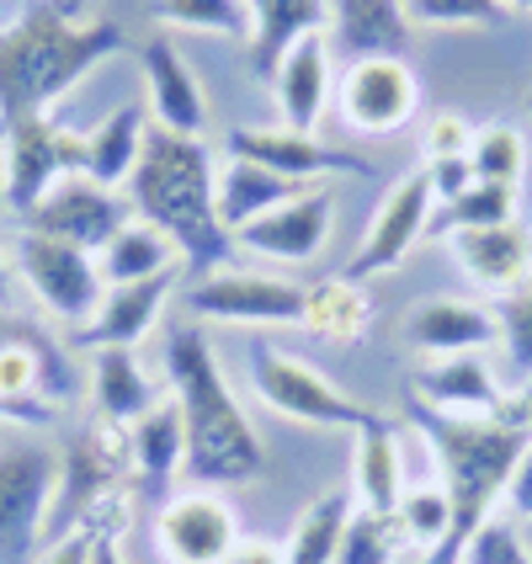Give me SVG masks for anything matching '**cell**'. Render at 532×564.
<instances>
[{
  "instance_id": "44dd1931",
  "label": "cell",
  "mask_w": 532,
  "mask_h": 564,
  "mask_svg": "<svg viewBox=\"0 0 532 564\" xmlns=\"http://www.w3.org/2000/svg\"><path fill=\"white\" fill-rule=\"evenodd\" d=\"M171 278H176V272H160V278L118 282V288H107V293H101V304H96V314L80 325L75 346H86V351L133 346L144 330H150V325H155L160 304H165V293H171Z\"/></svg>"
},
{
  "instance_id": "7bdbcfd3",
  "label": "cell",
  "mask_w": 532,
  "mask_h": 564,
  "mask_svg": "<svg viewBox=\"0 0 532 564\" xmlns=\"http://www.w3.org/2000/svg\"><path fill=\"white\" fill-rule=\"evenodd\" d=\"M506 511H511L517 522H532V447L522 453V464H517L511 485H506Z\"/></svg>"
},
{
  "instance_id": "4dcf8cb0",
  "label": "cell",
  "mask_w": 532,
  "mask_h": 564,
  "mask_svg": "<svg viewBox=\"0 0 532 564\" xmlns=\"http://www.w3.org/2000/svg\"><path fill=\"white\" fill-rule=\"evenodd\" d=\"M304 325L319 330V336H330V341H341V346H357L368 336V325H373V299L341 272V278L310 288V314H304Z\"/></svg>"
},
{
  "instance_id": "cb8c5ba5",
  "label": "cell",
  "mask_w": 532,
  "mask_h": 564,
  "mask_svg": "<svg viewBox=\"0 0 532 564\" xmlns=\"http://www.w3.org/2000/svg\"><path fill=\"white\" fill-rule=\"evenodd\" d=\"M144 133H150L144 107L128 101V107H118V112H107V118L80 139V176H91L96 187H107V192L128 187L133 165H139V155H144Z\"/></svg>"
},
{
  "instance_id": "db71d44e",
  "label": "cell",
  "mask_w": 532,
  "mask_h": 564,
  "mask_svg": "<svg viewBox=\"0 0 532 564\" xmlns=\"http://www.w3.org/2000/svg\"><path fill=\"white\" fill-rule=\"evenodd\" d=\"M528 11H532V6H528Z\"/></svg>"
},
{
  "instance_id": "f907efd6",
  "label": "cell",
  "mask_w": 532,
  "mask_h": 564,
  "mask_svg": "<svg viewBox=\"0 0 532 564\" xmlns=\"http://www.w3.org/2000/svg\"><path fill=\"white\" fill-rule=\"evenodd\" d=\"M501 6H532V0H501Z\"/></svg>"
},
{
  "instance_id": "6da1fadb",
  "label": "cell",
  "mask_w": 532,
  "mask_h": 564,
  "mask_svg": "<svg viewBox=\"0 0 532 564\" xmlns=\"http://www.w3.org/2000/svg\"><path fill=\"white\" fill-rule=\"evenodd\" d=\"M123 43L118 22L75 17L64 0H32L0 28V139L17 118H37Z\"/></svg>"
},
{
  "instance_id": "ba28073f",
  "label": "cell",
  "mask_w": 532,
  "mask_h": 564,
  "mask_svg": "<svg viewBox=\"0 0 532 564\" xmlns=\"http://www.w3.org/2000/svg\"><path fill=\"white\" fill-rule=\"evenodd\" d=\"M17 272L32 288V299L54 319H69V325H86L96 304H101V293H107L91 251L48 240V235H32V229L17 235Z\"/></svg>"
},
{
  "instance_id": "1f68e13d",
  "label": "cell",
  "mask_w": 532,
  "mask_h": 564,
  "mask_svg": "<svg viewBox=\"0 0 532 564\" xmlns=\"http://www.w3.org/2000/svg\"><path fill=\"white\" fill-rule=\"evenodd\" d=\"M346 522H351V496L346 490H330L310 501V511L298 517L293 528V543H287V564H336L341 554V538H346Z\"/></svg>"
},
{
  "instance_id": "83f0119b",
  "label": "cell",
  "mask_w": 532,
  "mask_h": 564,
  "mask_svg": "<svg viewBox=\"0 0 532 564\" xmlns=\"http://www.w3.org/2000/svg\"><path fill=\"white\" fill-rule=\"evenodd\" d=\"M251 11V64L256 75H272L293 43L319 32L330 0H246Z\"/></svg>"
},
{
  "instance_id": "8d00e7d4",
  "label": "cell",
  "mask_w": 532,
  "mask_h": 564,
  "mask_svg": "<svg viewBox=\"0 0 532 564\" xmlns=\"http://www.w3.org/2000/svg\"><path fill=\"white\" fill-rule=\"evenodd\" d=\"M394 517H400V528H405V543L415 549H437L447 528H453V511H447V490L442 485H421V490H405L400 506H394Z\"/></svg>"
},
{
  "instance_id": "2e32d148",
  "label": "cell",
  "mask_w": 532,
  "mask_h": 564,
  "mask_svg": "<svg viewBox=\"0 0 532 564\" xmlns=\"http://www.w3.org/2000/svg\"><path fill=\"white\" fill-rule=\"evenodd\" d=\"M330 214H336V197L325 187H310V192H298L293 203H282L272 214H261L256 224H246L235 240H240L246 251L267 256V261L298 267V261L319 256L325 235H330Z\"/></svg>"
},
{
  "instance_id": "ffe728a7",
  "label": "cell",
  "mask_w": 532,
  "mask_h": 564,
  "mask_svg": "<svg viewBox=\"0 0 532 564\" xmlns=\"http://www.w3.org/2000/svg\"><path fill=\"white\" fill-rule=\"evenodd\" d=\"M405 341L432 362V357H469L479 346L501 341V319L464 299H432L405 319Z\"/></svg>"
},
{
  "instance_id": "8fae6325",
  "label": "cell",
  "mask_w": 532,
  "mask_h": 564,
  "mask_svg": "<svg viewBox=\"0 0 532 564\" xmlns=\"http://www.w3.org/2000/svg\"><path fill=\"white\" fill-rule=\"evenodd\" d=\"M432 203H437V192H432V176H426V171H410L405 182H394V192L378 203V214H373V224H368L357 256L346 261V278L368 282V278L394 272V267L415 251V240L432 229Z\"/></svg>"
},
{
  "instance_id": "603a6c76",
  "label": "cell",
  "mask_w": 532,
  "mask_h": 564,
  "mask_svg": "<svg viewBox=\"0 0 532 564\" xmlns=\"http://www.w3.org/2000/svg\"><path fill=\"white\" fill-rule=\"evenodd\" d=\"M128 442H133V479H139V490L150 501H160L171 490L176 469L187 464V432H182L176 400H160L150 415H139L128 426Z\"/></svg>"
},
{
  "instance_id": "7dc6e473",
  "label": "cell",
  "mask_w": 532,
  "mask_h": 564,
  "mask_svg": "<svg viewBox=\"0 0 532 564\" xmlns=\"http://www.w3.org/2000/svg\"><path fill=\"white\" fill-rule=\"evenodd\" d=\"M511 410L522 415V426H528V432H532V383H528V389H522V394H517V400H511Z\"/></svg>"
},
{
  "instance_id": "5bb4252c",
  "label": "cell",
  "mask_w": 532,
  "mask_h": 564,
  "mask_svg": "<svg viewBox=\"0 0 532 564\" xmlns=\"http://www.w3.org/2000/svg\"><path fill=\"white\" fill-rule=\"evenodd\" d=\"M229 155L267 165V171H278L287 182H304V187H319V176H336V171L373 176V160L330 150V144H319L314 133H298V128H235L229 133Z\"/></svg>"
},
{
  "instance_id": "f546056e",
  "label": "cell",
  "mask_w": 532,
  "mask_h": 564,
  "mask_svg": "<svg viewBox=\"0 0 532 564\" xmlns=\"http://www.w3.org/2000/svg\"><path fill=\"white\" fill-rule=\"evenodd\" d=\"M160 405L155 383L144 373V362L133 357V346H107L96 351V410L101 421H118V426H133L139 415H150Z\"/></svg>"
},
{
  "instance_id": "4fadbf2b",
  "label": "cell",
  "mask_w": 532,
  "mask_h": 564,
  "mask_svg": "<svg viewBox=\"0 0 532 564\" xmlns=\"http://www.w3.org/2000/svg\"><path fill=\"white\" fill-rule=\"evenodd\" d=\"M155 543L171 564H224L229 549L240 543V528H235L229 501L214 496L208 485H197V490H182V496L160 501Z\"/></svg>"
},
{
  "instance_id": "52a82bcc",
  "label": "cell",
  "mask_w": 532,
  "mask_h": 564,
  "mask_svg": "<svg viewBox=\"0 0 532 564\" xmlns=\"http://www.w3.org/2000/svg\"><path fill=\"white\" fill-rule=\"evenodd\" d=\"M80 171V139L59 128L48 112L17 118L6 128V165H0V197L17 219H28L32 208L59 187L64 176Z\"/></svg>"
},
{
  "instance_id": "bcb514c9",
  "label": "cell",
  "mask_w": 532,
  "mask_h": 564,
  "mask_svg": "<svg viewBox=\"0 0 532 564\" xmlns=\"http://www.w3.org/2000/svg\"><path fill=\"white\" fill-rule=\"evenodd\" d=\"M91 564H128L123 549H118V533H96L91 543Z\"/></svg>"
},
{
  "instance_id": "484cf974",
  "label": "cell",
  "mask_w": 532,
  "mask_h": 564,
  "mask_svg": "<svg viewBox=\"0 0 532 564\" xmlns=\"http://www.w3.org/2000/svg\"><path fill=\"white\" fill-rule=\"evenodd\" d=\"M351 485L362 511H394L405 496V453H400V432L383 415L378 426L357 432V453H351Z\"/></svg>"
},
{
  "instance_id": "e575fe53",
  "label": "cell",
  "mask_w": 532,
  "mask_h": 564,
  "mask_svg": "<svg viewBox=\"0 0 532 564\" xmlns=\"http://www.w3.org/2000/svg\"><path fill=\"white\" fill-rule=\"evenodd\" d=\"M469 165L479 182H501V187H517L522 182V171H528V139L517 133V128L506 123H490L479 139H474L469 150Z\"/></svg>"
},
{
  "instance_id": "277c9868",
  "label": "cell",
  "mask_w": 532,
  "mask_h": 564,
  "mask_svg": "<svg viewBox=\"0 0 532 564\" xmlns=\"http://www.w3.org/2000/svg\"><path fill=\"white\" fill-rule=\"evenodd\" d=\"M128 203L144 224L171 235L187 261L219 267L229 256V229L219 224V165L203 139L150 128L144 155L128 176Z\"/></svg>"
},
{
  "instance_id": "816d5d0a",
  "label": "cell",
  "mask_w": 532,
  "mask_h": 564,
  "mask_svg": "<svg viewBox=\"0 0 532 564\" xmlns=\"http://www.w3.org/2000/svg\"><path fill=\"white\" fill-rule=\"evenodd\" d=\"M64 6H86V0H64Z\"/></svg>"
},
{
  "instance_id": "ee69618b",
  "label": "cell",
  "mask_w": 532,
  "mask_h": 564,
  "mask_svg": "<svg viewBox=\"0 0 532 564\" xmlns=\"http://www.w3.org/2000/svg\"><path fill=\"white\" fill-rule=\"evenodd\" d=\"M91 543H96L91 528H75V533H64L59 543L43 554V564H91Z\"/></svg>"
},
{
  "instance_id": "f1b7e54d",
  "label": "cell",
  "mask_w": 532,
  "mask_h": 564,
  "mask_svg": "<svg viewBox=\"0 0 532 564\" xmlns=\"http://www.w3.org/2000/svg\"><path fill=\"white\" fill-rule=\"evenodd\" d=\"M176 240L160 235L155 224L144 219H128L101 251H96V267H101V282L118 288V282H144V278H160V272H176Z\"/></svg>"
},
{
  "instance_id": "3957f363",
  "label": "cell",
  "mask_w": 532,
  "mask_h": 564,
  "mask_svg": "<svg viewBox=\"0 0 532 564\" xmlns=\"http://www.w3.org/2000/svg\"><path fill=\"white\" fill-rule=\"evenodd\" d=\"M165 373L171 400L182 410L187 432V474L197 485H251L267 474V447L256 437L246 405L235 400L229 378L219 368V351L203 330H171L165 341Z\"/></svg>"
},
{
  "instance_id": "5b68a950",
  "label": "cell",
  "mask_w": 532,
  "mask_h": 564,
  "mask_svg": "<svg viewBox=\"0 0 532 564\" xmlns=\"http://www.w3.org/2000/svg\"><path fill=\"white\" fill-rule=\"evenodd\" d=\"M251 383L278 415L304 421V426H346V432H362V426H378V421H383L378 410L357 405L351 394H341V389L319 373V368H310L304 357L278 351L272 341H251Z\"/></svg>"
},
{
  "instance_id": "f6af8a7d",
  "label": "cell",
  "mask_w": 532,
  "mask_h": 564,
  "mask_svg": "<svg viewBox=\"0 0 532 564\" xmlns=\"http://www.w3.org/2000/svg\"><path fill=\"white\" fill-rule=\"evenodd\" d=\"M224 564H287V560H282V549L261 543V538H240V543L229 549V560Z\"/></svg>"
},
{
  "instance_id": "d4e9b609",
  "label": "cell",
  "mask_w": 532,
  "mask_h": 564,
  "mask_svg": "<svg viewBox=\"0 0 532 564\" xmlns=\"http://www.w3.org/2000/svg\"><path fill=\"white\" fill-rule=\"evenodd\" d=\"M336 6V48L346 59H383L410 43L405 0H330Z\"/></svg>"
},
{
  "instance_id": "ab89813d",
  "label": "cell",
  "mask_w": 532,
  "mask_h": 564,
  "mask_svg": "<svg viewBox=\"0 0 532 564\" xmlns=\"http://www.w3.org/2000/svg\"><path fill=\"white\" fill-rule=\"evenodd\" d=\"M464 564H532V554H528V543H522V533H517L506 517H490V522L469 538Z\"/></svg>"
},
{
  "instance_id": "836d02e7",
  "label": "cell",
  "mask_w": 532,
  "mask_h": 564,
  "mask_svg": "<svg viewBox=\"0 0 532 564\" xmlns=\"http://www.w3.org/2000/svg\"><path fill=\"white\" fill-rule=\"evenodd\" d=\"M405 549V528L394 511H351L336 564H394Z\"/></svg>"
},
{
  "instance_id": "b9f144b4",
  "label": "cell",
  "mask_w": 532,
  "mask_h": 564,
  "mask_svg": "<svg viewBox=\"0 0 532 564\" xmlns=\"http://www.w3.org/2000/svg\"><path fill=\"white\" fill-rule=\"evenodd\" d=\"M426 176H432V192H437L442 203H453V197H464V192L479 182L474 176V165H469V155H453V160H432L426 165Z\"/></svg>"
},
{
  "instance_id": "4316f807",
  "label": "cell",
  "mask_w": 532,
  "mask_h": 564,
  "mask_svg": "<svg viewBox=\"0 0 532 564\" xmlns=\"http://www.w3.org/2000/svg\"><path fill=\"white\" fill-rule=\"evenodd\" d=\"M298 192H310L304 182H287L267 165H251V160H235L219 165V224L229 235H240L246 224H256L261 214H272L282 203H293Z\"/></svg>"
},
{
  "instance_id": "d6a6232c",
  "label": "cell",
  "mask_w": 532,
  "mask_h": 564,
  "mask_svg": "<svg viewBox=\"0 0 532 564\" xmlns=\"http://www.w3.org/2000/svg\"><path fill=\"white\" fill-rule=\"evenodd\" d=\"M517 219V187L501 182H474L464 197L442 203V214L432 219V235H464V229H496V224Z\"/></svg>"
},
{
  "instance_id": "f5cc1de1",
  "label": "cell",
  "mask_w": 532,
  "mask_h": 564,
  "mask_svg": "<svg viewBox=\"0 0 532 564\" xmlns=\"http://www.w3.org/2000/svg\"><path fill=\"white\" fill-rule=\"evenodd\" d=\"M528 107H532V101H528Z\"/></svg>"
},
{
  "instance_id": "681fc988",
  "label": "cell",
  "mask_w": 532,
  "mask_h": 564,
  "mask_svg": "<svg viewBox=\"0 0 532 564\" xmlns=\"http://www.w3.org/2000/svg\"><path fill=\"white\" fill-rule=\"evenodd\" d=\"M6 288H11V282H6V251H0V304H6Z\"/></svg>"
},
{
  "instance_id": "ac0fdd59",
  "label": "cell",
  "mask_w": 532,
  "mask_h": 564,
  "mask_svg": "<svg viewBox=\"0 0 532 564\" xmlns=\"http://www.w3.org/2000/svg\"><path fill=\"white\" fill-rule=\"evenodd\" d=\"M272 86V101L282 112V128H298V133H314L325 107H330V37L325 32H310L304 43H293L282 64L267 75Z\"/></svg>"
},
{
  "instance_id": "9c48e42d",
  "label": "cell",
  "mask_w": 532,
  "mask_h": 564,
  "mask_svg": "<svg viewBox=\"0 0 532 564\" xmlns=\"http://www.w3.org/2000/svg\"><path fill=\"white\" fill-rule=\"evenodd\" d=\"M192 314L224 319V325H304L310 314V288L267 272H240V267H214L192 288Z\"/></svg>"
},
{
  "instance_id": "8992f818",
  "label": "cell",
  "mask_w": 532,
  "mask_h": 564,
  "mask_svg": "<svg viewBox=\"0 0 532 564\" xmlns=\"http://www.w3.org/2000/svg\"><path fill=\"white\" fill-rule=\"evenodd\" d=\"M59 496V458L43 442H0V564L28 560L48 533V511Z\"/></svg>"
},
{
  "instance_id": "7c38bea8",
  "label": "cell",
  "mask_w": 532,
  "mask_h": 564,
  "mask_svg": "<svg viewBox=\"0 0 532 564\" xmlns=\"http://www.w3.org/2000/svg\"><path fill=\"white\" fill-rule=\"evenodd\" d=\"M128 224V208L118 192L96 187L91 176H64L59 187L48 192L37 208H32L28 219H22V229H32V235H48V240H64V246H80V251H101L118 229Z\"/></svg>"
},
{
  "instance_id": "d6986e66",
  "label": "cell",
  "mask_w": 532,
  "mask_h": 564,
  "mask_svg": "<svg viewBox=\"0 0 532 564\" xmlns=\"http://www.w3.org/2000/svg\"><path fill=\"white\" fill-rule=\"evenodd\" d=\"M144 91H150V107H155L160 128L203 139V128H208V96H203L197 69L182 59V48L171 37H150L144 43Z\"/></svg>"
},
{
  "instance_id": "9a60e30c",
  "label": "cell",
  "mask_w": 532,
  "mask_h": 564,
  "mask_svg": "<svg viewBox=\"0 0 532 564\" xmlns=\"http://www.w3.org/2000/svg\"><path fill=\"white\" fill-rule=\"evenodd\" d=\"M64 357L37 330H17L0 346V415L43 421L64 400Z\"/></svg>"
},
{
  "instance_id": "7402d4cb",
  "label": "cell",
  "mask_w": 532,
  "mask_h": 564,
  "mask_svg": "<svg viewBox=\"0 0 532 564\" xmlns=\"http://www.w3.org/2000/svg\"><path fill=\"white\" fill-rule=\"evenodd\" d=\"M453 256L479 288H522L532 278V229L522 219L496 224V229H464L453 235Z\"/></svg>"
},
{
  "instance_id": "f35d334b",
  "label": "cell",
  "mask_w": 532,
  "mask_h": 564,
  "mask_svg": "<svg viewBox=\"0 0 532 564\" xmlns=\"http://www.w3.org/2000/svg\"><path fill=\"white\" fill-rule=\"evenodd\" d=\"M496 319H501V341H506V351H511V368H517V373H532V278L506 293Z\"/></svg>"
},
{
  "instance_id": "7a4b0ae2",
  "label": "cell",
  "mask_w": 532,
  "mask_h": 564,
  "mask_svg": "<svg viewBox=\"0 0 532 564\" xmlns=\"http://www.w3.org/2000/svg\"><path fill=\"white\" fill-rule=\"evenodd\" d=\"M410 421L421 426V437L432 442L442 464V490H447V511L453 528L437 549L426 554V564H464L469 538L496 517V506L506 501V485L522 464V453L532 447V432L522 426L517 410L490 415V421H464V415H442V410L410 405Z\"/></svg>"
},
{
  "instance_id": "c3c4849f",
  "label": "cell",
  "mask_w": 532,
  "mask_h": 564,
  "mask_svg": "<svg viewBox=\"0 0 532 564\" xmlns=\"http://www.w3.org/2000/svg\"><path fill=\"white\" fill-rule=\"evenodd\" d=\"M17 330H22V325H17V319H11V314H6V304H0V346L11 341V336H17Z\"/></svg>"
},
{
  "instance_id": "d590c367",
  "label": "cell",
  "mask_w": 532,
  "mask_h": 564,
  "mask_svg": "<svg viewBox=\"0 0 532 564\" xmlns=\"http://www.w3.org/2000/svg\"><path fill=\"white\" fill-rule=\"evenodd\" d=\"M155 22L192 32H219V37H246V0H155Z\"/></svg>"
},
{
  "instance_id": "74e56055",
  "label": "cell",
  "mask_w": 532,
  "mask_h": 564,
  "mask_svg": "<svg viewBox=\"0 0 532 564\" xmlns=\"http://www.w3.org/2000/svg\"><path fill=\"white\" fill-rule=\"evenodd\" d=\"M501 11V0H405L410 28H485Z\"/></svg>"
},
{
  "instance_id": "60d3db41",
  "label": "cell",
  "mask_w": 532,
  "mask_h": 564,
  "mask_svg": "<svg viewBox=\"0 0 532 564\" xmlns=\"http://www.w3.org/2000/svg\"><path fill=\"white\" fill-rule=\"evenodd\" d=\"M469 150H474V128L464 118H453V112L432 118V128H426V160H453V155H469Z\"/></svg>"
},
{
  "instance_id": "30bf717a",
  "label": "cell",
  "mask_w": 532,
  "mask_h": 564,
  "mask_svg": "<svg viewBox=\"0 0 532 564\" xmlns=\"http://www.w3.org/2000/svg\"><path fill=\"white\" fill-rule=\"evenodd\" d=\"M421 107V80L400 54L351 59L336 80V112L351 133H400Z\"/></svg>"
},
{
  "instance_id": "e0dca14e",
  "label": "cell",
  "mask_w": 532,
  "mask_h": 564,
  "mask_svg": "<svg viewBox=\"0 0 532 564\" xmlns=\"http://www.w3.org/2000/svg\"><path fill=\"white\" fill-rule=\"evenodd\" d=\"M415 405L442 410V415H464V421H490V415H506L511 400L501 394L496 373L479 362V351H469V357H432V362H421Z\"/></svg>"
}]
</instances>
